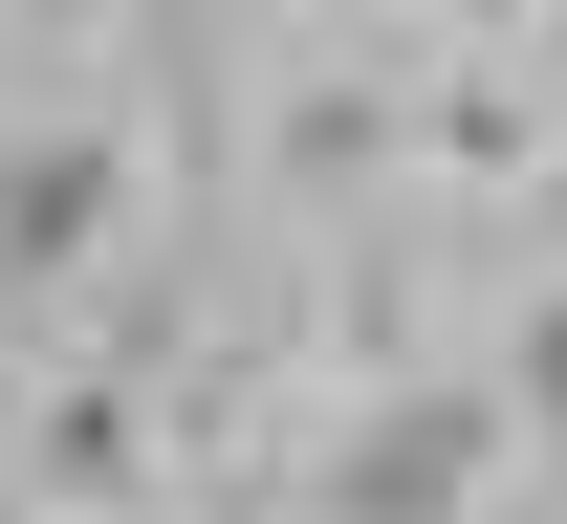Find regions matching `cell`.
Listing matches in <instances>:
<instances>
[{
    "label": "cell",
    "instance_id": "obj_4",
    "mask_svg": "<svg viewBox=\"0 0 567 524\" xmlns=\"http://www.w3.org/2000/svg\"><path fill=\"white\" fill-rule=\"evenodd\" d=\"M415 132H436V153H458V175H524V153H546V110H502V88H436Z\"/></svg>",
    "mask_w": 567,
    "mask_h": 524
},
{
    "label": "cell",
    "instance_id": "obj_5",
    "mask_svg": "<svg viewBox=\"0 0 567 524\" xmlns=\"http://www.w3.org/2000/svg\"><path fill=\"white\" fill-rule=\"evenodd\" d=\"M502 415H524V438H567V285L524 306V372H502Z\"/></svg>",
    "mask_w": 567,
    "mask_h": 524
},
{
    "label": "cell",
    "instance_id": "obj_6",
    "mask_svg": "<svg viewBox=\"0 0 567 524\" xmlns=\"http://www.w3.org/2000/svg\"><path fill=\"white\" fill-rule=\"evenodd\" d=\"M0 415H22V393H0Z\"/></svg>",
    "mask_w": 567,
    "mask_h": 524
},
{
    "label": "cell",
    "instance_id": "obj_2",
    "mask_svg": "<svg viewBox=\"0 0 567 524\" xmlns=\"http://www.w3.org/2000/svg\"><path fill=\"white\" fill-rule=\"evenodd\" d=\"M481 459H502V393H393V415L350 438V524H458Z\"/></svg>",
    "mask_w": 567,
    "mask_h": 524
},
{
    "label": "cell",
    "instance_id": "obj_7",
    "mask_svg": "<svg viewBox=\"0 0 567 524\" xmlns=\"http://www.w3.org/2000/svg\"><path fill=\"white\" fill-rule=\"evenodd\" d=\"M458 524H481V503H458Z\"/></svg>",
    "mask_w": 567,
    "mask_h": 524
},
{
    "label": "cell",
    "instance_id": "obj_3",
    "mask_svg": "<svg viewBox=\"0 0 567 524\" xmlns=\"http://www.w3.org/2000/svg\"><path fill=\"white\" fill-rule=\"evenodd\" d=\"M44 481L110 503V481H132V393H66V415H44Z\"/></svg>",
    "mask_w": 567,
    "mask_h": 524
},
{
    "label": "cell",
    "instance_id": "obj_1",
    "mask_svg": "<svg viewBox=\"0 0 567 524\" xmlns=\"http://www.w3.org/2000/svg\"><path fill=\"white\" fill-rule=\"evenodd\" d=\"M110 219H132V153L110 132H22L0 153V285H87Z\"/></svg>",
    "mask_w": 567,
    "mask_h": 524
}]
</instances>
